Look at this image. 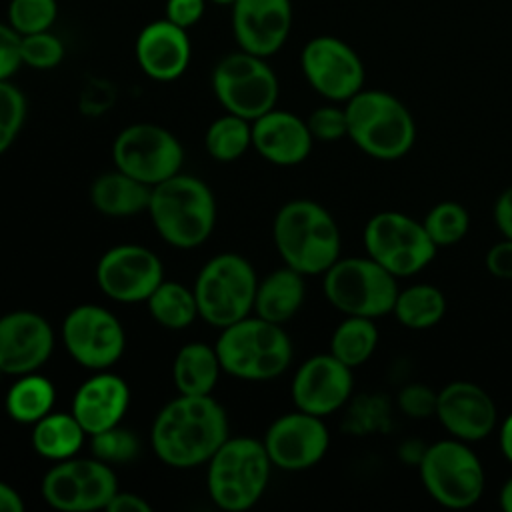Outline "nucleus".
<instances>
[{
	"instance_id": "17",
	"label": "nucleus",
	"mask_w": 512,
	"mask_h": 512,
	"mask_svg": "<svg viewBox=\"0 0 512 512\" xmlns=\"http://www.w3.org/2000/svg\"><path fill=\"white\" fill-rule=\"evenodd\" d=\"M262 442L274 468L302 472L322 462L330 448V432L322 416L294 408L268 426Z\"/></svg>"
},
{
	"instance_id": "3",
	"label": "nucleus",
	"mask_w": 512,
	"mask_h": 512,
	"mask_svg": "<svg viewBox=\"0 0 512 512\" xmlns=\"http://www.w3.org/2000/svg\"><path fill=\"white\" fill-rule=\"evenodd\" d=\"M146 212L158 236L178 250L202 246L216 226L214 192L204 180L186 172L152 186Z\"/></svg>"
},
{
	"instance_id": "25",
	"label": "nucleus",
	"mask_w": 512,
	"mask_h": 512,
	"mask_svg": "<svg viewBox=\"0 0 512 512\" xmlns=\"http://www.w3.org/2000/svg\"><path fill=\"white\" fill-rule=\"evenodd\" d=\"M304 274L290 266H280L258 280L254 296V314L276 324L292 320L306 298Z\"/></svg>"
},
{
	"instance_id": "33",
	"label": "nucleus",
	"mask_w": 512,
	"mask_h": 512,
	"mask_svg": "<svg viewBox=\"0 0 512 512\" xmlns=\"http://www.w3.org/2000/svg\"><path fill=\"white\" fill-rule=\"evenodd\" d=\"M204 146L212 160L222 164L234 162L252 148V122L226 112L206 128Z\"/></svg>"
},
{
	"instance_id": "37",
	"label": "nucleus",
	"mask_w": 512,
	"mask_h": 512,
	"mask_svg": "<svg viewBox=\"0 0 512 512\" xmlns=\"http://www.w3.org/2000/svg\"><path fill=\"white\" fill-rule=\"evenodd\" d=\"M26 96L10 80H0V156L14 144L26 122Z\"/></svg>"
},
{
	"instance_id": "11",
	"label": "nucleus",
	"mask_w": 512,
	"mask_h": 512,
	"mask_svg": "<svg viewBox=\"0 0 512 512\" xmlns=\"http://www.w3.org/2000/svg\"><path fill=\"white\" fill-rule=\"evenodd\" d=\"M362 244L366 254L398 280L424 270L438 252L422 220L398 210L376 212L364 224Z\"/></svg>"
},
{
	"instance_id": "29",
	"label": "nucleus",
	"mask_w": 512,
	"mask_h": 512,
	"mask_svg": "<svg viewBox=\"0 0 512 512\" xmlns=\"http://www.w3.org/2000/svg\"><path fill=\"white\" fill-rule=\"evenodd\" d=\"M448 310L444 292L428 282H416L398 290L392 316L408 330H428L440 324Z\"/></svg>"
},
{
	"instance_id": "12",
	"label": "nucleus",
	"mask_w": 512,
	"mask_h": 512,
	"mask_svg": "<svg viewBox=\"0 0 512 512\" xmlns=\"http://www.w3.org/2000/svg\"><path fill=\"white\" fill-rule=\"evenodd\" d=\"M112 162L114 168L152 188L182 172L184 146L168 128L136 122L116 134Z\"/></svg>"
},
{
	"instance_id": "49",
	"label": "nucleus",
	"mask_w": 512,
	"mask_h": 512,
	"mask_svg": "<svg viewBox=\"0 0 512 512\" xmlns=\"http://www.w3.org/2000/svg\"><path fill=\"white\" fill-rule=\"evenodd\" d=\"M210 2H214V4H222V6H232V2H234V0H210Z\"/></svg>"
},
{
	"instance_id": "23",
	"label": "nucleus",
	"mask_w": 512,
	"mask_h": 512,
	"mask_svg": "<svg viewBox=\"0 0 512 512\" xmlns=\"http://www.w3.org/2000/svg\"><path fill=\"white\" fill-rule=\"evenodd\" d=\"M130 406L126 380L110 370L92 372L74 392L72 414L90 436L122 424Z\"/></svg>"
},
{
	"instance_id": "39",
	"label": "nucleus",
	"mask_w": 512,
	"mask_h": 512,
	"mask_svg": "<svg viewBox=\"0 0 512 512\" xmlns=\"http://www.w3.org/2000/svg\"><path fill=\"white\" fill-rule=\"evenodd\" d=\"M308 130L314 140L320 142H336L348 136V120L344 106L336 102L322 104L314 108L306 118Z\"/></svg>"
},
{
	"instance_id": "21",
	"label": "nucleus",
	"mask_w": 512,
	"mask_h": 512,
	"mask_svg": "<svg viewBox=\"0 0 512 512\" xmlns=\"http://www.w3.org/2000/svg\"><path fill=\"white\" fill-rule=\"evenodd\" d=\"M292 30L290 0H234L232 34L240 50L268 58L288 40Z\"/></svg>"
},
{
	"instance_id": "24",
	"label": "nucleus",
	"mask_w": 512,
	"mask_h": 512,
	"mask_svg": "<svg viewBox=\"0 0 512 512\" xmlns=\"http://www.w3.org/2000/svg\"><path fill=\"white\" fill-rule=\"evenodd\" d=\"M314 146L306 118L272 108L252 120V148L270 164L290 168L302 164Z\"/></svg>"
},
{
	"instance_id": "47",
	"label": "nucleus",
	"mask_w": 512,
	"mask_h": 512,
	"mask_svg": "<svg viewBox=\"0 0 512 512\" xmlns=\"http://www.w3.org/2000/svg\"><path fill=\"white\" fill-rule=\"evenodd\" d=\"M498 444L502 456L512 464V412L506 414L498 424Z\"/></svg>"
},
{
	"instance_id": "2",
	"label": "nucleus",
	"mask_w": 512,
	"mask_h": 512,
	"mask_svg": "<svg viewBox=\"0 0 512 512\" xmlns=\"http://www.w3.org/2000/svg\"><path fill=\"white\" fill-rule=\"evenodd\" d=\"M272 242L282 262L304 276H322L342 256L338 222L328 208L308 198H296L278 208Z\"/></svg>"
},
{
	"instance_id": "13",
	"label": "nucleus",
	"mask_w": 512,
	"mask_h": 512,
	"mask_svg": "<svg viewBox=\"0 0 512 512\" xmlns=\"http://www.w3.org/2000/svg\"><path fill=\"white\" fill-rule=\"evenodd\" d=\"M118 490L114 468L96 456L60 460L40 482L46 504L64 512L106 510Z\"/></svg>"
},
{
	"instance_id": "8",
	"label": "nucleus",
	"mask_w": 512,
	"mask_h": 512,
	"mask_svg": "<svg viewBox=\"0 0 512 512\" xmlns=\"http://www.w3.org/2000/svg\"><path fill=\"white\" fill-rule=\"evenodd\" d=\"M258 276L248 258L222 252L210 258L194 280L198 316L214 328L234 324L254 312Z\"/></svg>"
},
{
	"instance_id": "4",
	"label": "nucleus",
	"mask_w": 512,
	"mask_h": 512,
	"mask_svg": "<svg viewBox=\"0 0 512 512\" xmlns=\"http://www.w3.org/2000/svg\"><path fill=\"white\" fill-rule=\"evenodd\" d=\"M352 144L374 160H400L416 144V120L394 94L362 88L344 102Z\"/></svg>"
},
{
	"instance_id": "7",
	"label": "nucleus",
	"mask_w": 512,
	"mask_h": 512,
	"mask_svg": "<svg viewBox=\"0 0 512 512\" xmlns=\"http://www.w3.org/2000/svg\"><path fill=\"white\" fill-rule=\"evenodd\" d=\"M416 468L426 494L444 508H472L484 496V464L464 440L448 436L426 444Z\"/></svg>"
},
{
	"instance_id": "31",
	"label": "nucleus",
	"mask_w": 512,
	"mask_h": 512,
	"mask_svg": "<svg viewBox=\"0 0 512 512\" xmlns=\"http://www.w3.org/2000/svg\"><path fill=\"white\" fill-rule=\"evenodd\" d=\"M378 338L380 334L374 318L344 316L332 330L328 352L354 370L372 358Z\"/></svg>"
},
{
	"instance_id": "19",
	"label": "nucleus",
	"mask_w": 512,
	"mask_h": 512,
	"mask_svg": "<svg viewBox=\"0 0 512 512\" xmlns=\"http://www.w3.org/2000/svg\"><path fill=\"white\" fill-rule=\"evenodd\" d=\"M440 426L468 444L488 438L498 424L494 398L476 382L452 380L438 390L436 412Z\"/></svg>"
},
{
	"instance_id": "22",
	"label": "nucleus",
	"mask_w": 512,
	"mask_h": 512,
	"mask_svg": "<svg viewBox=\"0 0 512 512\" xmlns=\"http://www.w3.org/2000/svg\"><path fill=\"white\" fill-rule=\"evenodd\" d=\"M134 54L140 70L156 82L180 78L190 64L192 44L188 30L168 18L148 22L136 36Z\"/></svg>"
},
{
	"instance_id": "34",
	"label": "nucleus",
	"mask_w": 512,
	"mask_h": 512,
	"mask_svg": "<svg viewBox=\"0 0 512 512\" xmlns=\"http://www.w3.org/2000/svg\"><path fill=\"white\" fill-rule=\"evenodd\" d=\"M422 224L436 248H448L466 238L470 230V212L456 200H442L426 212Z\"/></svg>"
},
{
	"instance_id": "45",
	"label": "nucleus",
	"mask_w": 512,
	"mask_h": 512,
	"mask_svg": "<svg viewBox=\"0 0 512 512\" xmlns=\"http://www.w3.org/2000/svg\"><path fill=\"white\" fill-rule=\"evenodd\" d=\"M108 512H152V504L144 500V496L134 492L118 490L106 506Z\"/></svg>"
},
{
	"instance_id": "9",
	"label": "nucleus",
	"mask_w": 512,
	"mask_h": 512,
	"mask_svg": "<svg viewBox=\"0 0 512 512\" xmlns=\"http://www.w3.org/2000/svg\"><path fill=\"white\" fill-rule=\"evenodd\" d=\"M322 290L328 304L344 316L380 318L392 314L398 278L374 258L340 256L324 274Z\"/></svg>"
},
{
	"instance_id": "16",
	"label": "nucleus",
	"mask_w": 512,
	"mask_h": 512,
	"mask_svg": "<svg viewBox=\"0 0 512 512\" xmlns=\"http://www.w3.org/2000/svg\"><path fill=\"white\" fill-rule=\"evenodd\" d=\"M164 280L160 258L142 244H118L108 248L96 264L100 292L122 304L146 302Z\"/></svg>"
},
{
	"instance_id": "20",
	"label": "nucleus",
	"mask_w": 512,
	"mask_h": 512,
	"mask_svg": "<svg viewBox=\"0 0 512 512\" xmlns=\"http://www.w3.org/2000/svg\"><path fill=\"white\" fill-rule=\"evenodd\" d=\"M54 350L50 322L32 310H12L0 316V374L22 376L38 372Z\"/></svg>"
},
{
	"instance_id": "6",
	"label": "nucleus",
	"mask_w": 512,
	"mask_h": 512,
	"mask_svg": "<svg viewBox=\"0 0 512 512\" xmlns=\"http://www.w3.org/2000/svg\"><path fill=\"white\" fill-rule=\"evenodd\" d=\"M272 468L262 440L228 436L206 462L208 496L220 510L244 512L264 496Z\"/></svg>"
},
{
	"instance_id": "18",
	"label": "nucleus",
	"mask_w": 512,
	"mask_h": 512,
	"mask_svg": "<svg viewBox=\"0 0 512 512\" xmlns=\"http://www.w3.org/2000/svg\"><path fill=\"white\" fill-rule=\"evenodd\" d=\"M352 392V368L340 362L330 352L306 358L296 368L290 384L294 408L322 418L344 408L352 400Z\"/></svg>"
},
{
	"instance_id": "28",
	"label": "nucleus",
	"mask_w": 512,
	"mask_h": 512,
	"mask_svg": "<svg viewBox=\"0 0 512 512\" xmlns=\"http://www.w3.org/2000/svg\"><path fill=\"white\" fill-rule=\"evenodd\" d=\"M88 434L72 412L52 410L44 418L32 424L30 442L36 454L46 460L60 462L78 456Z\"/></svg>"
},
{
	"instance_id": "36",
	"label": "nucleus",
	"mask_w": 512,
	"mask_h": 512,
	"mask_svg": "<svg viewBox=\"0 0 512 512\" xmlns=\"http://www.w3.org/2000/svg\"><path fill=\"white\" fill-rule=\"evenodd\" d=\"M90 448L92 456L112 466L132 462L140 452V442L132 430L118 424L114 428L90 436Z\"/></svg>"
},
{
	"instance_id": "41",
	"label": "nucleus",
	"mask_w": 512,
	"mask_h": 512,
	"mask_svg": "<svg viewBox=\"0 0 512 512\" xmlns=\"http://www.w3.org/2000/svg\"><path fill=\"white\" fill-rule=\"evenodd\" d=\"M20 34L0 20V80H10L22 66Z\"/></svg>"
},
{
	"instance_id": "5",
	"label": "nucleus",
	"mask_w": 512,
	"mask_h": 512,
	"mask_svg": "<svg viewBox=\"0 0 512 512\" xmlns=\"http://www.w3.org/2000/svg\"><path fill=\"white\" fill-rule=\"evenodd\" d=\"M222 372L240 380H274L292 364V340L284 324L246 316L220 328L214 344Z\"/></svg>"
},
{
	"instance_id": "43",
	"label": "nucleus",
	"mask_w": 512,
	"mask_h": 512,
	"mask_svg": "<svg viewBox=\"0 0 512 512\" xmlns=\"http://www.w3.org/2000/svg\"><path fill=\"white\" fill-rule=\"evenodd\" d=\"M486 270L500 280H512V240L502 238L494 242L484 258Z\"/></svg>"
},
{
	"instance_id": "46",
	"label": "nucleus",
	"mask_w": 512,
	"mask_h": 512,
	"mask_svg": "<svg viewBox=\"0 0 512 512\" xmlns=\"http://www.w3.org/2000/svg\"><path fill=\"white\" fill-rule=\"evenodd\" d=\"M24 500L20 492L8 482L0 480V512H22Z\"/></svg>"
},
{
	"instance_id": "14",
	"label": "nucleus",
	"mask_w": 512,
	"mask_h": 512,
	"mask_svg": "<svg viewBox=\"0 0 512 512\" xmlns=\"http://www.w3.org/2000/svg\"><path fill=\"white\" fill-rule=\"evenodd\" d=\"M60 338L68 356L90 372L110 370L126 348L122 322L100 304L74 306L62 320Z\"/></svg>"
},
{
	"instance_id": "32",
	"label": "nucleus",
	"mask_w": 512,
	"mask_h": 512,
	"mask_svg": "<svg viewBox=\"0 0 512 512\" xmlns=\"http://www.w3.org/2000/svg\"><path fill=\"white\" fill-rule=\"evenodd\" d=\"M144 304L152 320L168 330H184L200 318L194 290L176 280H162Z\"/></svg>"
},
{
	"instance_id": "27",
	"label": "nucleus",
	"mask_w": 512,
	"mask_h": 512,
	"mask_svg": "<svg viewBox=\"0 0 512 512\" xmlns=\"http://www.w3.org/2000/svg\"><path fill=\"white\" fill-rule=\"evenodd\" d=\"M222 366L214 346L204 342L184 344L172 362V380L178 394L208 396L214 392Z\"/></svg>"
},
{
	"instance_id": "42",
	"label": "nucleus",
	"mask_w": 512,
	"mask_h": 512,
	"mask_svg": "<svg viewBox=\"0 0 512 512\" xmlns=\"http://www.w3.org/2000/svg\"><path fill=\"white\" fill-rule=\"evenodd\" d=\"M206 10V0H166L164 18L188 30L196 26Z\"/></svg>"
},
{
	"instance_id": "38",
	"label": "nucleus",
	"mask_w": 512,
	"mask_h": 512,
	"mask_svg": "<svg viewBox=\"0 0 512 512\" xmlns=\"http://www.w3.org/2000/svg\"><path fill=\"white\" fill-rule=\"evenodd\" d=\"M66 56L64 42L52 30L26 34L20 38V58L22 66L34 70H52Z\"/></svg>"
},
{
	"instance_id": "15",
	"label": "nucleus",
	"mask_w": 512,
	"mask_h": 512,
	"mask_svg": "<svg viewBox=\"0 0 512 512\" xmlns=\"http://www.w3.org/2000/svg\"><path fill=\"white\" fill-rule=\"evenodd\" d=\"M308 86L328 102L344 104L364 88L366 70L358 52L336 36H314L300 52Z\"/></svg>"
},
{
	"instance_id": "44",
	"label": "nucleus",
	"mask_w": 512,
	"mask_h": 512,
	"mask_svg": "<svg viewBox=\"0 0 512 512\" xmlns=\"http://www.w3.org/2000/svg\"><path fill=\"white\" fill-rule=\"evenodd\" d=\"M494 224L498 228V232L502 234V238H510L512 240V186L504 188L496 202H494Z\"/></svg>"
},
{
	"instance_id": "30",
	"label": "nucleus",
	"mask_w": 512,
	"mask_h": 512,
	"mask_svg": "<svg viewBox=\"0 0 512 512\" xmlns=\"http://www.w3.org/2000/svg\"><path fill=\"white\" fill-rule=\"evenodd\" d=\"M54 402H56L54 384L38 372L16 376V380L12 382L4 398L6 414L14 422L30 424V426L40 418H44L46 414H50L54 410Z\"/></svg>"
},
{
	"instance_id": "26",
	"label": "nucleus",
	"mask_w": 512,
	"mask_h": 512,
	"mask_svg": "<svg viewBox=\"0 0 512 512\" xmlns=\"http://www.w3.org/2000/svg\"><path fill=\"white\" fill-rule=\"evenodd\" d=\"M150 192V186L114 168L92 182L90 202L104 216L126 218L148 210Z\"/></svg>"
},
{
	"instance_id": "40",
	"label": "nucleus",
	"mask_w": 512,
	"mask_h": 512,
	"mask_svg": "<svg viewBox=\"0 0 512 512\" xmlns=\"http://www.w3.org/2000/svg\"><path fill=\"white\" fill-rule=\"evenodd\" d=\"M436 400H438V390H432L422 382L406 384L396 394L398 410L412 420H426L434 416Z\"/></svg>"
},
{
	"instance_id": "1",
	"label": "nucleus",
	"mask_w": 512,
	"mask_h": 512,
	"mask_svg": "<svg viewBox=\"0 0 512 512\" xmlns=\"http://www.w3.org/2000/svg\"><path fill=\"white\" fill-rule=\"evenodd\" d=\"M228 432V414L212 394H178L154 416L150 444L162 464L190 470L206 464Z\"/></svg>"
},
{
	"instance_id": "10",
	"label": "nucleus",
	"mask_w": 512,
	"mask_h": 512,
	"mask_svg": "<svg viewBox=\"0 0 512 512\" xmlns=\"http://www.w3.org/2000/svg\"><path fill=\"white\" fill-rule=\"evenodd\" d=\"M212 92L220 106L246 120H256L276 108L280 84L272 66L262 56L244 50L224 54L210 76Z\"/></svg>"
},
{
	"instance_id": "35",
	"label": "nucleus",
	"mask_w": 512,
	"mask_h": 512,
	"mask_svg": "<svg viewBox=\"0 0 512 512\" xmlns=\"http://www.w3.org/2000/svg\"><path fill=\"white\" fill-rule=\"evenodd\" d=\"M58 18L56 0H10L6 22L20 34H34L52 30Z\"/></svg>"
},
{
	"instance_id": "48",
	"label": "nucleus",
	"mask_w": 512,
	"mask_h": 512,
	"mask_svg": "<svg viewBox=\"0 0 512 512\" xmlns=\"http://www.w3.org/2000/svg\"><path fill=\"white\" fill-rule=\"evenodd\" d=\"M498 504L504 512H512V476H508L504 480V484L500 486V492H498Z\"/></svg>"
}]
</instances>
